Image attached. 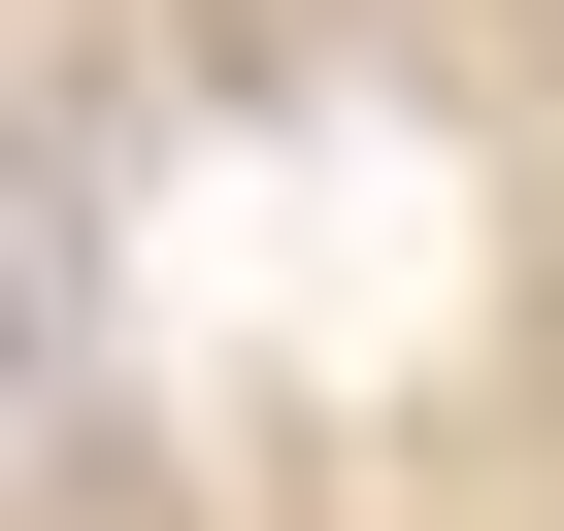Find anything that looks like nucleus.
I'll return each mask as SVG.
<instances>
[{"instance_id":"f257e3e1","label":"nucleus","mask_w":564,"mask_h":531,"mask_svg":"<svg viewBox=\"0 0 564 531\" xmlns=\"http://www.w3.org/2000/svg\"><path fill=\"white\" fill-rule=\"evenodd\" d=\"M0 366H34V266H0Z\"/></svg>"}]
</instances>
